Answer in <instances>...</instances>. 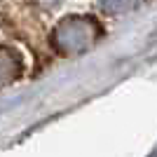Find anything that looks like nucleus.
Returning <instances> with one entry per match:
<instances>
[{"instance_id": "f257e3e1", "label": "nucleus", "mask_w": 157, "mask_h": 157, "mask_svg": "<svg viewBox=\"0 0 157 157\" xmlns=\"http://www.w3.org/2000/svg\"><path fill=\"white\" fill-rule=\"evenodd\" d=\"M108 2H113V7H129V5H134L136 0H108Z\"/></svg>"}]
</instances>
